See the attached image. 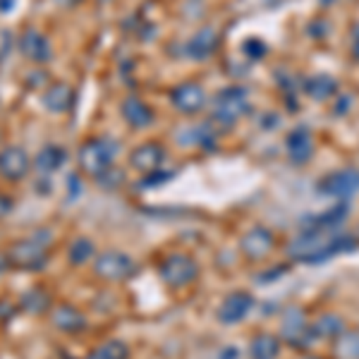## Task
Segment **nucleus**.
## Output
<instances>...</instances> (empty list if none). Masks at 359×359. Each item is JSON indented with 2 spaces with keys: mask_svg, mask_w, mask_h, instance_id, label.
Segmentation results:
<instances>
[{
  "mask_svg": "<svg viewBox=\"0 0 359 359\" xmlns=\"http://www.w3.org/2000/svg\"><path fill=\"white\" fill-rule=\"evenodd\" d=\"M357 247V240L350 235H338L335 230H302L287 247V254L297 262L318 264L335 254L352 252Z\"/></svg>",
  "mask_w": 359,
  "mask_h": 359,
  "instance_id": "f257e3e1",
  "label": "nucleus"
},
{
  "mask_svg": "<svg viewBox=\"0 0 359 359\" xmlns=\"http://www.w3.org/2000/svg\"><path fill=\"white\" fill-rule=\"evenodd\" d=\"M53 242V233L48 228L34 230L25 240H17L10 247V264L20 271H41L48 264V245Z\"/></svg>",
  "mask_w": 359,
  "mask_h": 359,
  "instance_id": "f03ea898",
  "label": "nucleus"
},
{
  "mask_svg": "<svg viewBox=\"0 0 359 359\" xmlns=\"http://www.w3.org/2000/svg\"><path fill=\"white\" fill-rule=\"evenodd\" d=\"M118 156V147L108 139H86L79 147L77 161L79 168L91 177H101L103 172H108L113 168V161Z\"/></svg>",
  "mask_w": 359,
  "mask_h": 359,
  "instance_id": "7ed1b4c3",
  "label": "nucleus"
},
{
  "mask_svg": "<svg viewBox=\"0 0 359 359\" xmlns=\"http://www.w3.org/2000/svg\"><path fill=\"white\" fill-rule=\"evenodd\" d=\"M249 94L242 86H228L213 98V120L221 125H235L242 115L249 113Z\"/></svg>",
  "mask_w": 359,
  "mask_h": 359,
  "instance_id": "20e7f679",
  "label": "nucleus"
},
{
  "mask_svg": "<svg viewBox=\"0 0 359 359\" xmlns=\"http://www.w3.org/2000/svg\"><path fill=\"white\" fill-rule=\"evenodd\" d=\"M158 276L170 287H187L199 276V266L187 254H170L158 264Z\"/></svg>",
  "mask_w": 359,
  "mask_h": 359,
  "instance_id": "39448f33",
  "label": "nucleus"
},
{
  "mask_svg": "<svg viewBox=\"0 0 359 359\" xmlns=\"http://www.w3.org/2000/svg\"><path fill=\"white\" fill-rule=\"evenodd\" d=\"M94 273L101 280L123 283L137 273V262L125 252H103L94 262Z\"/></svg>",
  "mask_w": 359,
  "mask_h": 359,
  "instance_id": "423d86ee",
  "label": "nucleus"
},
{
  "mask_svg": "<svg viewBox=\"0 0 359 359\" xmlns=\"http://www.w3.org/2000/svg\"><path fill=\"white\" fill-rule=\"evenodd\" d=\"M316 192L340 201L350 199V196H355L359 192V170H355V168H343V170L331 172V175H326L316 184Z\"/></svg>",
  "mask_w": 359,
  "mask_h": 359,
  "instance_id": "0eeeda50",
  "label": "nucleus"
},
{
  "mask_svg": "<svg viewBox=\"0 0 359 359\" xmlns=\"http://www.w3.org/2000/svg\"><path fill=\"white\" fill-rule=\"evenodd\" d=\"M17 46H20L22 55L27 57V60L36 62V65H43V62H48L50 57H53V50H50V41L43 36L39 29L34 27H27L25 32L20 34V39H17Z\"/></svg>",
  "mask_w": 359,
  "mask_h": 359,
  "instance_id": "6e6552de",
  "label": "nucleus"
},
{
  "mask_svg": "<svg viewBox=\"0 0 359 359\" xmlns=\"http://www.w3.org/2000/svg\"><path fill=\"white\" fill-rule=\"evenodd\" d=\"M29 168H32V158L22 147H5L0 151V177L8 180V182L25 180Z\"/></svg>",
  "mask_w": 359,
  "mask_h": 359,
  "instance_id": "1a4fd4ad",
  "label": "nucleus"
},
{
  "mask_svg": "<svg viewBox=\"0 0 359 359\" xmlns=\"http://www.w3.org/2000/svg\"><path fill=\"white\" fill-rule=\"evenodd\" d=\"M170 101H172V106H175L180 113L194 115V113L204 111L206 94H204V89H201L199 84L184 82V84H177L175 89L170 91Z\"/></svg>",
  "mask_w": 359,
  "mask_h": 359,
  "instance_id": "9d476101",
  "label": "nucleus"
},
{
  "mask_svg": "<svg viewBox=\"0 0 359 359\" xmlns=\"http://www.w3.org/2000/svg\"><path fill=\"white\" fill-rule=\"evenodd\" d=\"M285 151H287V158L297 165L306 163V161L314 156V137H311L309 127H302V125L294 127L285 139Z\"/></svg>",
  "mask_w": 359,
  "mask_h": 359,
  "instance_id": "9b49d317",
  "label": "nucleus"
},
{
  "mask_svg": "<svg viewBox=\"0 0 359 359\" xmlns=\"http://www.w3.org/2000/svg\"><path fill=\"white\" fill-rule=\"evenodd\" d=\"M163 161H165V151H163V147H161V144H156V142L142 144V147H137L135 151H132V156H130L132 168H137V170H142V172L161 170Z\"/></svg>",
  "mask_w": 359,
  "mask_h": 359,
  "instance_id": "f8f14e48",
  "label": "nucleus"
},
{
  "mask_svg": "<svg viewBox=\"0 0 359 359\" xmlns=\"http://www.w3.org/2000/svg\"><path fill=\"white\" fill-rule=\"evenodd\" d=\"M276 245V237L269 228H252L249 233L242 237V252L247 254L249 259H264L266 254H271V249Z\"/></svg>",
  "mask_w": 359,
  "mask_h": 359,
  "instance_id": "ddd939ff",
  "label": "nucleus"
},
{
  "mask_svg": "<svg viewBox=\"0 0 359 359\" xmlns=\"http://www.w3.org/2000/svg\"><path fill=\"white\" fill-rule=\"evenodd\" d=\"M252 306H254V297L249 292H233L230 297H225V302L218 309V318L223 323H240L242 318H247Z\"/></svg>",
  "mask_w": 359,
  "mask_h": 359,
  "instance_id": "4468645a",
  "label": "nucleus"
},
{
  "mask_svg": "<svg viewBox=\"0 0 359 359\" xmlns=\"http://www.w3.org/2000/svg\"><path fill=\"white\" fill-rule=\"evenodd\" d=\"M50 323L62 333H79L86 326V318L72 304H55L50 309Z\"/></svg>",
  "mask_w": 359,
  "mask_h": 359,
  "instance_id": "2eb2a0df",
  "label": "nucleus"
},
{
  "mask_svg": "<svg viewBox=\"0 0 359 359\" xmlns=\"http://www.w3.org/2000/svg\"><path fill=\"white\" fill-rule=\"evenodd\" d=\"M218 41H221V39H218L216 29L204 27L189 39L187 53H189V57H194V60H206V57H211L218 50Z\"/></svg>",
  "mask_w": 359,
  "mask_h": 359,
  "instance_id": "dca6fc26",
  "label": "nucleus"
},
{
  "mask_svg": "<svg viewBox=\"0 0 359 359\" xmlns=\"http://www.w3.org/2000/svg\"><path fill=\"white\" fill-rule=\"evenodd\" d=\"M120 111H123L125 123L130 127H135V130H147V127L154 125V111L142 98H135V96L125 98Z\"/></svg>",
  "mask_w": 359,
  "mask_h": 359,
  "instance_id": "f3484780",
  "label": "nucleus"
},
{
  "mask_svg": "<svg viewBox=\"0 0 359 359\" xmlns=\"http://www.w3.org/2000/svg\"><path fill=\"white\" fill-rule=\"evenodd\" d=\"M74 101V91L69 89V84H50L48 89L43 91V106L48 108L50 113H67L72 108Z\"/></svg>",
  "mask_w": 359,
  "mask_h": 359,
  "instance_id": "a211bd4d",
  "label": "nucleus"
},
{
  "mask_svg": "<svg viewBox=\"0 0 359 359\" xmlns=\"http://www.w3.org/2000/svg\"><path fill=\"white\" fill-rule=\"evenodd\" d=\"M65 161H67L65 149L57 147V144H46L41 151L36 154V158H34V165H36L39 172H43V175H50V172L60 170Z\"/></svg>",
  "mask_w": 359,
  "mask_h": 359,
  "instance_id": "6ab92c4d",
  "label": "nucleus"
},
{
  "mask_svg": "<svg viewBox=\"0 0 359 359\" xmlns=\"http://www.w3.org/2000/svg\"><path fill=\"white\" fill-rule=\"evenodd\" d=\"M347 206H335L331 211H323L318 216H306L302 230H338L345 221Z\"/></svg>",
  "mask_w": 359,
  "mask_h": 359,
  "instance_id": "aec40b11",
  "label": "nucleus"
},
{
  "mask_svg": "<svg viewBox=\"0 0 359 359\" xmlns=\"http://www.w3.org/2000/svg\"><path fill=\"white\" fill-rule=\"evenodd\" d=\"M280 331H283V338H285L287 343H292V345H302L306 333H311L309 328H306V323H304V316L299 314V311H294V309L287 311V314L283 316Z\"/></svg>",
  "mask_w": 359,
  "mask_h": 359,
  "instance_id": "412c9836",
  "label": "nucleus"
},
{
  "mask_svg": "<svg viewBox=\"0 0 359 359\" xmlns=\"http://www.w3.org/2000/svg\"><path fill=\"white\" fill-rule=\"evenodd\" d=\"M304 91L314 101H326V98H331L338 91V82H335L331 74H314V77H309L304 82Z\"/></svg>",
  "mask_w": 359,
  "mask_h": 359,
  "instance_id": "4be33fe9",
  "label": "nucleus"
},
{
  "mask_svg": "<svg viewBox=\"0 0 359 359\" xmlns=\"http://www.w3.org/2000/svg\"><path fill=\"white\" fill-rule=\"evenodd\" d=\"M280 355V343L269 333H262L249 343V357L252 359H278Z\"/></svg>",
  "mask_w": 359,
  "mask_h": 359,
  "instance_id": "5701e85b",
  "label": "nucleus"
},
{
  "mask_svg": "<svg viewBox=\"0 0 359 359\" xmlns=\"http://www.w3.org/2000/svg\"><path fill=\"white\" fill-rule=\"evenodd\" d=\"M20 309H25L27 314H46L50 309V294L43 287H32L22 294Z\"/></svg>",
  "mask_w": 359,
  "mask_h": 359,
  "instance_id": "b1692460",
  "label": "nucleus"
},
{
  "mask_svg": "<svg viewBox=\"0 0 359 359\" xmlns=\"http://www.w3.org/2000/svg\"><path fill=\"white\" fill-rule=\"evenodd\" d=\"M309 331L311 338H340L343 335V318L335 314H323Z\"/></svg>",
  "mask_w": 359,
  "mask_h": 359,
  "instance_id": "393cba45",
  "label": "nucleus"
},
{
  "mask_svg": "<svg viewBox=\"0 0 359 359\" xmlns=\"http://www.w3.org/2000/svg\"><path fill=\"white\" fill-rule=\"evenodd\" d=\"M67 254H69V264L82 266V264L91 262V259L96 257V247H94V242H91L89 237H77V240H72Z\"/></svg>",
  "mask_w": 359,
  "mask_h": 359,
  "instance_id": "a878e982",
  "label": "nucleus"
},
{
  "mask_svg": "<svg viewBox=\"0 0 359 359\" xmlns=\"http://www.w3.org/2000/svg\"><path fill=\"white\" fill-rule=\"evenodd\" d=\"M130 357V347L120 340H106L103 345H98L86 359H127Z\"/></svg>",
  "mask_w": 359,
  "mask_h": 359,
  "instance_id": "bb28decb",
  "label": "nucleus"
},
{
  "mask_svg": "<svg viewBox=\"0 0 359 359\" xmlns=\"http://www.w3.org/2000/svg\"><path fill=\"white\" fill-rule=\"evenodd\" d=\"M338 355L343 359H359V331L340 335L338 338Z\"/></svg>",
  "mask_w": 359,
  "mask_h": 359,
  "instance_id": "cd10ccee",
  "label": "nucleus"
},
{
  "mask_svg": "<svg viewBox=\"0 0 359 359\" xmlns=\"http://www.w3.org/2000/svg\"><path fill=\"white\" fill-rule=\"evenodd\" d=\"M266 50H269V48H266V43L259 41V39H249V41L242 43V53L254 57V60H257V57H264Z\"/></svg>",
  "mask_w": 359,
  "mask_h": 359,
  "instance_id": "c85d7f7f",
  "label": "nucleus"
},
{
  "mask_svg": "<svg viewBox=\"0 0 359 359\" xmlns=\"http://www.w3.org/2000/svg\"><path fill=\"white\" fill-rule=\"evenodd\" d=\"M172 172L168 170H154V172H147V177H144V187H156V184H163L165 180H170Z\"/></svg>",
  "mask_w": 359,
  "mask_h": 359,
  "instance_id": "c756f323",
  "label": "nucleus"
},
{
  "mask_svg": "<svg viewBox=\"0 0 359 359\" xmlns=\"http://www.w3.org/2000/svg\"><path fill=\"white\" fill-rule=\"evenodd\" d=\"M10 211H13V199H10L8 194H0V221H3Z\"/></svg>",
  "mask_w": 359,
  "mask_h": 359,
  "instance_id": "7c9ffc66",
  "label": "nucleus"
},
{
  "mask_svg": "<svg viewBox=\"0 0 359 359\" xmlns=\"http://www.w3.org/2000/svg\"><path fill=\"white\" fill-rule=\"evenodd\" d=\"M15 304H10V302H0V318L3 321H8V318H13L15 316Z\"/></svg>",
  "mask_w": 359,
  "mask_h": 359,
  "instance_id": "2f4dec72",
  "label": "nucleus"
},
{
  "mask_svg": "<svg viewBox=\"0 0 359 359\" xmlns=\"http://www.w3.org/2000/svg\"><path fill=\"white\" fill-rule=\"evenodd\" d=\"M218 359H242V352L237 347H223L221 350V357Z\"/></svg>",
  "mask_w": 359,
  "mask_h": 359,
  "instance_id": "473e14b6",
  "label": "nucleus"
},
{
  "mask_svg": "<svg viewBox=\"0 0 359 359\" xmlns=\"http://www.w3.org/2000/svg\"><path fill=\"white\" fill-rule=\"evenodd\" d=\"M350 46H352V55L359 60V27L352 29V39H350Z\"/></svg>",
  "mask_w": 359,
  "mask_h": 359,
  "instance_id": "72a5a7b5",
  "label": "nucleus"
},
{
  "mask_svg": "<svg viewBox=\"0 0 359 359\" xmlns=\"http://www.w3.org/2000/svg\"><path fill=\"white\" fill-rule=\"evenodd\" d=\"M347 108H350V96H343V98H338V106H335V113L338 115H343Z\"/></svg>",
  "mask_w": 359,
  "mask_h": 359,
  "instance_id": "f704fd0d",
  "label": "nucleus"
},
{
  "mask_svg": "<svg viewBox=\"0 0 359 359\" xmlns=\"http://www.w3.org/2000/svg\"><path fill=\"white\" fill-rule=\"evenodd\" d=\"M10 266H13V264H10V257H8V254H0V273H5V271H8Z\"/></svg>",
  "mask_w": 359,
  "mask_h": 359,
  "instance_id": "c9c22d12",
  "label": "nucleus"
},
{
  "mask_svg": "<svg viewBox=\"0 0 359 359\" xmlns=\"http://www.w3.org/2000/svg\"><path fill=\"white\" fill-rule=\"evenodd\" d=\"M57 5H62V8H72V5H77L79 0H55Z\"/></svg>",
  "mask_w": 359,
  "mask_h": 359,
  "instance_id": "e433bc0d",
  "label": "nucleus"
},
{
  "mask_svg": "<svg viewBox=\"0 0 359 359\" xmlns=\"http://www.w3.org/2000/svg\"><path fill=\"white\" fill-rule=\"evenodd\" d=\"M321 3H323V5H331V3H335V0H321Z\"/></svg>",
  "mask_w": 359,
  "mask_h": 359,
  "instance_id": "4c0bfd02",
  "label": "nucleus"
},
{
  "mask_svg": "<svg viewBox=\"0 0 359 359\" xmlns=\"http://www.w3.org/2000/svg\"><path fill=\"white\" fill-rule=\"evenodd\" d=\"M309 359H316V357H309Z\"/></svg>",
  "mask_w": 359,
  "mask_h": 359,
  "instance_id": "58836bf2",
  "label": "nucleus"
}]
</instances>
